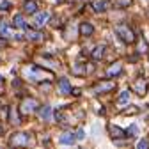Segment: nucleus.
<instances>
[{"instance_id": "obj_22", "label": "nucleus", "mask_w": 149, "mask_h": 149, "mask_svg": "<svg viewBox=\"0 0 149 149\" xmlns=\"http://www.w3.org/2000/svg\"><path fill=\"white\" fill-rule=\"evenodd\" d=\"M147 146H149V140H146V139H144V140H140V142L137 144V147H139V149H146Z\"/></svg>"}, {"instance_id": "obj_14", "label": "nucleus", "mask_w": 149, "mask_h": 149, "mask_svg": "<svg viewBox=\"0 0 149 149\" xmlns=\"http://www.w3.org/2000/svg\"><path fill=\"white\" fill-rule=\"evenodd\" d=\"M92 32H94V27L91 23H82L80 25V36H91Z\"/></svg>"}, {"instance_id": "obj_6", "label": "nucleus", "mask_w": 149, "mask_h": 149, "mask_svg": "<svg viewBox=\"0 0 149 149\" xmlns=\"http://www.w3.org/2000/svg\"><path fill=\"white\" fill-rule=\"evenodd\" d=\"M132 89H133V92H137V94H146V89H147V82L144 80V78H139L137 82H133L132 84Z\"/></svg>"}, {"instance_id": "obj_19", "label": "nucleus", "mask_w": 149, "mask_h": 149, "mask_svg": "<svg viewBox=\"0 0 149 149\" xmlns=\"http://www.w3.org/2000/svg\"><path fill=\"white\" fill-rule=\"evenodd\" d=\"M128 100H130V92H128V91H123V92H121V96L117 98L119 103H126Z\"/></svg>"}, {"instance_id": "obj_16", "label": "nucleus", "mask_w": 149, "mask_h": 149, "mask_svg": "<svg viewBox=\"0 0 149 149\" xmlns=\"http://www.w3.org/2000/svg\"><path fill=\"white\" fill-rule=\"evenodd\" d=\"M92 6H94V11H98V13H101V11L107 9L105 0H94V2H92Z\"/></svg>"}, {"instance_id": "obj_28", "label": "nucleus", "mask_w": 149, "mask_h": 149, "mask_svg": "<svg viewBox=\"0 0 149 149\" xmlns=\"http://www.w3.org/2000/svg\"><path fill=\"white\" fill-rule=\"evenodd\" d=\"M0 133H2V124H0Z\"/></svg>"}, {"instance_id": "obj_29", "label": "nucleus", "mask_w": 149, "mask_h": 149, "mask_svg": "<svg viewBox=\"0 0 149 149\" xmlns=\"http://www.w3.org/2000/svg\"><path fill=\"white\" fill-rule=\"evenodd\" d=\"M0 82H2V77H0Z\"/></svg>"}, {"instance_id": "obj_21", "label": "nucleus", "mask_w": 149, "mask_h": 149, "mask_svg": "<svg viewBox=\"0 0 149 149\" xmlns=\"http://www.w3.org/2000/svg\"><path fill=\"white\" fill-rule=\"evenodd\" d=\"M103 50H105L103 46H98V48H96V52H94V53H92V57H94V59L98 61V59L101 57V55H103Z\"/></svg>"}, {"instance_id": "obj_20", "label": "nucleus", "mask_w": 149, "mask_h": 149, "mask_svg": "<svg viewBox=\"0 0 149 149\" xmlns=\"http://www.w3.org/2000/svg\"><path fill=\"white\" fill-rule=\"evenodd\" d=\"M137 133H139V128H137V124H132V126L128 128V135H130V137H133V135H137Z\"/></svg>"}, {"instance_id": "obj_7", "label": "nucleus", "mask_w": 149, "mask_h": 149, "mask_svg": "<svg viewBox=\"0 0 149 149\" xmlns=\"http://www.w3.org/2000/svg\"><path fill=\"white\" fill-rule=\"evenodd\" d=\"M114 87H116V84H114V82H101V84H98V85H96L94 89H92V91H94L96 94H98V92H107V91H112Z\"/></svg>"}, {"instance_id": "obj_24", "label": "nucleus", "mask_w": 149, "mask_h": 149, "mask_svg": "<svg viewBox=\"0 0 149 149\" xmlns=\"http://www.w3.org/2000/svg\"><path fill=\"white\" fill-rule=\"evenodd\" d=\"M139 52H140V53H142V52H147V43L142 41V43L139 45Z\"/></svg>"}, {"instance_id": "obj_5", "label": "nucleus", "mask_w": 149, "mask_h": 149, "mask_svg": "<svg viewBox=\"0 0 149 149\" xmlns=\"http://www.w3.org/2000/svg\"><path fill=\"white\" fill-rule=\"evenodd\" d=\"M30 140V137L27 133H16L13 139H11V146H27Z\"/></svg>"}, {"instance_id": "obj_10", "label": "nucleus", "mask_w": 149, "mask_h": 149, "mask_svg": "<svg viewBox=\"0 0 149 149\" xmlns=\"http://www.w3.org/2000/svg\"><path fill=\"white\" fill-rule=\"evenodd\" d=\"M59 92H61V94H69V92H71V85H69L68 78H62L59 82Z\"/></svg>"}, {"instance_id": "obj_1", "label": "nucleus", "mask_w": 149, "mask_h": 149, "mask_svg": "<svg viewBox=\"0 0 149 149\" xmlns=\"http://www.w3.org/2000/svg\"><path fill=\"white\" fill-rule=\"evenodd\" d=\"M116 32H117V36L121 37V39L124 41V43H133L135 41V34H133V30L130 29L128 25H117L116 27Z\"/></svg>"}, {"instance_id": "obj_23", "label": "nucleus", "mask_w": 149, "mask_h": 149, "mask_svg": "<svg viewBox=\"0 0 149 149\" xmlns=\"http://www.w3.org/2000/svg\"><path fill=\"white\" fill-rule=\"evenodd\" d=\"M29 37H30V39H41V34L39 32H29Z\"/></svg>"}, {"instance_id": "obj_17", "label": "nucleus", "mask_w": 149, "mask_h": 149, "mask_svg": "<svg viewBox=\"0 0 149 149\" xmlns=\"http://www.w3.org/2000/svg\"><path fill=\"white\" fill-rule=\"evenodd\" d=\"M13 23H14V27H18V29H25V22H23V16H22V14H16L14 20H13Z\"/></svg>"}, {"instance_id": "obj_13", "label": "nucleus", "mask_w": 149, "mask_h": 149, "mask_svg": "<svg viewBox=\"0 0 149 149\" xmlns=\"http://www.w3.org/2000/svg\"><path fill=\"white\" fill-rule=\"evenodd\" d=\"M74 140H77V137H74L73 133H66V135H62V137L59 139V144L68 146V144H74Z\"/></svg>"}, {"instance_id": "obj_11", "label": "nucleus", "mask_w": 149, "mask_h": 149, "mask_svg": "<svg viewBox=\"0 0 149 149\" xmlns=\"http://www.w3.org/2000/svg\"><path fill=\"white\" fill-rule=\"evenodd\" d=\"M108 132H110V135L114 137V139H121V137H124V132H123L119 126H114V124H108Z\"/></svg>"}, {"instance_id": "obj_12", "label": "nucleus", "mask_w": 149, "mask_h": 149, "mask_svg": "<svg viewBox=\"0 0 149 149\" xmlns=\"http://www.w3.org/2000/svg\"><path fill=\"white\" fill-rule=\"evenodd\" d=\"M39 116H41V119H43V121H50V119H52V107H48V105L41 107Z\"/></svg>"}, {"instance_id": "obj_26", "label": "nucleus", "mask_w": 149, "mask_h": 149, "mask_svg": "<svg viewBox=\"0 0 149 149\" xmlns=\"http://www.w3.org/2000/svg\"><path fill=\"white\" fill-rule=\"evenodd\" d=\"M77 139H78V140H84V139H85V133L82 132V130H78V132H77Z\"/></svg>"}, {"instance_id": "obj_2", "label": "nucleus", "mask_w": 149, "mask_h": 149, "mask_svg": "<svg viewBox=\"0 0 149 149\" xmlns=\"http://www.w3.org/2000/svg\"><path fill=\"white\" fill-rule=\"evenodd\" d=\"M27 73L32 80H50L52 78V73H48L45 69H39V68H29Z\"/></svg>"}, {"instance_id": "obj_9", "label": "nucleus", "mask_w": 149, "mask_h": 149, "mask_svg": "<svg viewBox=\"0 0 149 149\" xmlns=\"http://www.w3.org/2000/svg\"><path fill=\"white\" fill-rule=\"evenodd\" d=\"M23 11L27 14H36L37 13V4L34 2V0H27V2L23 4Z\"/></svg>"}, {"instance_id": "obj_4", "label": "nucleus", "mask_w": 149, "mask_h": 149, "mask_svg": "<svg viewBox=\"0 0 149 149\" xmlns=\"http://www.w3.org/2000/svg\"><path fill=\"white\" fill-rule=\"evenodd\" d=\"M48 18H50V14L46 13V11H41V13H36V16H34V27H37V29H41L46 22H48Z\"/></svg>"}, {"instance_id": "obj_15", "label": "nucleus", "mask_w": 149, "mask_h": 149, "mask_svg": "<svg viewBox=\"0 0 149 149\" xmlns=\"http://www.w3.org/2000/svg\"><path fill=\"white\" fill-rule=\"evenodd\" d=\"M9 114H11V116H9V121H11L13 124H20V123H22V121H20V116H18V112H16L14 107L9 110Z\"/></svg>"}, {"instance_id": "obj_8", "label": "nucleus", "mask_w": 149, "mask_h": 149, "mask_svg": "<svg viewBox=\"0 0 149 149\" xmlns=\"http://www.w3.org/2000/svg\"><path fill=\"white\" fill-rule=\"evenodd\" d=\"M0 36H4V37H16L18 34H14V30L9 29L6 22H0Z\"/></svg>"}, {"instance_id": "obj_18", "label": "nucleus", "mask_w": 149, "mask_h": 149, "mask_svg": "<svg viewBox=\"0 0 149 149\" xmlns=\"http://www.w3.org/2000/svg\"><path fill=\"white\" fill-rule=\"evenodd\" d=\"M119 73H121V64H119V62H116L114 66H112V68L107 71L108 77H114V74H119Z\"/></svg>"}, {"instance_id": "obj_25", "label": "nucleus", "mask_w": 149, "mask_h": 149, "mask_svg": "<svg viewBox=\"0 0 149 149\" xmlns=\"http://www.w3.org/2000/svg\"><path fill=\"white\" fill-rule=\"evenodd\" d=\"M116 2H117V4H119L121 7H124V6H128L130 2H132V0H116Z\"/></svg>"}, {"instance_id": "obj_27", "label": "nucleus", "mask_w": 149, "mask_h": 149, "mask_svg": "<svg viewBox=\"0 0 149 149\" xmlns=\"http://www.w3.org/2000/svg\"><path fill=\"white\" fill-rule=\"evenodd\" d=\"M7 6H9V2H7V0H6V2H4V4H0V9H4V11H6V9H9Z\"/></svg>"}, {"instance_id": "obj_3", "label": "nucleus", "mask_w": 149, "mask_h": 149, "mask_svg": "<svg viewBox=\"0 0 149 149\" xmlns=\"http://www.w3.org/2000/svg\"><path fill=\"white\" fill-rule=\"evenodd\" d=\"M37 110V101L32 100V98H25L22 101V112L23 114H32V112Z\"/></svg>"}]
</instances>
